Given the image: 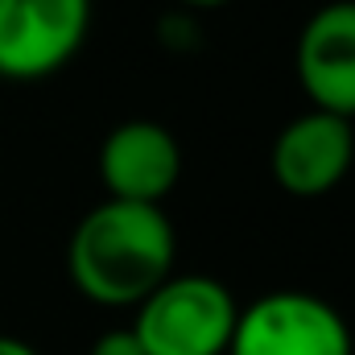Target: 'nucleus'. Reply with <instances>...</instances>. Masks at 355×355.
Listing matches in <instances>:
<instances>
[{"label":"nucleus","mask_w":355,"mask_h":355,"mask_svg":"<svg viewBox=\"0 0 355 355\" xmlns=\"http://www.w3.org/2000/svg\"><path fill=\"white\" fill-rule=\"evenodd\" d=\"M178 232L162 207L103 198L67 240V277L95 306H141L174 277Z\"/></svg>","instance_id":"f257e3e1"},{"label":"nucleus","mask_w":355,"mask_h":355,"mask_svg":"<svg viewBox=\"0 0 355 355\" xmlns=\"http://www.w3.org/2000/svg\"><path fill=\"white\" fill-rule=\"evenodd\" d=\"M240 306L232 289L207 272H174L162 281L132 318L145 355H227Z\"/></svg>","instance_id":"f03ea898"},{"label":"nucleus","mask_w":355,"mask_h":355,"mask_svg":"<svg viewBox=\"0 0 355 355\" xmlns=\"http://www.w3.org/2000/svg\"><path fill=\"white\" fill-rule=\"evenodd\" d=\"M347 318L302 289H277L240 310L227 355H352Z\"/></svg>","instance_id":"7ed1b4c3"},{"label":"nucleus","mask_w":355,"mask_h":355,"mask_svg":"<svg viewBox=\"0 0 355 355\" xmlns=\"http://www.w3.org/2000/svg\"><path fill=\"white\" fill-rule=\"evenodd\" d=\"M91 0H0V79L58 75L87 42Z\"/></svg>","instance_id":"20e7f679"},{"label":"nucleus","mask_w":355,"mask_h":355,"mask_svg":"<svg viewBox=\"0 0 355 355\" xmlns=\"http://www.w3.org/2000/svg\"><path fill=\"white\" fill-rule=\"evenodd\" d=\"M293 75L314 112L355 120V0H331L297 33Z\"/></svg>","instance_id":"39448f33"},{"label":"nucleus","mask_w":355,"mask_h":355,"mask_svg":"<svg viewBox=\"0 0 355 355\" xmlns=\"http://www.w3.org/2000/svg\"><path fill=\"white\" fill-rule=\"evenodd\" d=\"M95 166L107 198L162 207V198L182 182V145L157 120H124L103 137Z\"/></svg>","instance_id":"423d86ee"},{"label":"nucleus","mask_w":355,"mask_h":355,"mask_svg":"<svg viewBox=\"0 0 355 355\" xmlns=\"http://www.w3.org/2000/svg\"><path fill=\"white\" fill-rule=\"evenodd\" d=\"M355 162V128L352 120L327 116V112H302L293 116L268 153L272 182L293 198H318L335 190Z\"/></svg>","instance_id":"0eeeda50"},{"label":"nucleus","mask_w":355,"mask_h":355,"mask_svg":"<svg viewBox=\"0 0 355 355\" xmlns=\"http://www.w3.org/2000/svg\"><path fill=\"white\" fill-rule=\"evenodd\" d=\"M91 355H145L132 327H116V331H103L95 343H91Z\"/></svg>","instance_id":"6e6552de"},{"label":"nucleus","mask_w":355,"mask_h":355,"mask_svg":"<svg viewBox=\"0 0 355 355\" xmlns=\"http://www.w3.org/2000/svg\"><path fill=\"white\" fill-rule=\"evenodd\" d=\"M0 355H42L33 343L17 339V335H0Z\"/></svg>","instance_id":"1a4fd4ad"},{"label":"nucleus","mask_w":355,"mask_h":355,"mask_svg":"<svg viewBox=\"0 0 355 355\" xmlns=\"http://www.w3.org/2000/svg\"><path fill=\"white\" fill-rule=\"evenodd\" d=\"M182 8H190V12H207V8H223V4H232V0H178Z\"/></svg>","instance_id":"9d476101"}]
</instances>
